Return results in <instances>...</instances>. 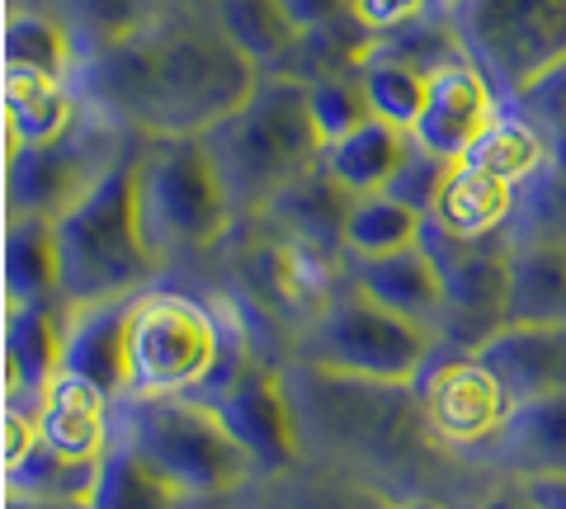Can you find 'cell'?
<instances>
[{
    "mask_svg": "<svg viewBox=\"0 0 566 509\" xmlns=\"http://www.w3.org/2000/svg\"><path fill=\"white\" fill-rule=\"evenodd\" d=\"M510 321H566V245L528 241L510 251Z\"/></svg>",
    "mask_w": 566,
    "mask_h": 509,
    "instance_id": "23",
    "label": "cell"
},
{
    "mask_svg": "<svg viewBox=\"0 0 566 509\" xmlns=\"http://www.w3.org/2000/svg\"><path fill=\"white\" fill-rule=\"evenodd\" d=\"M76 123V104L62 91V81L6 72V132H14L24 147L62 142Z\"/></svg>",
    "mask_w": 566,
    "mask_h": 509,
    "instance_id": "27",
    "label": "cell"
},
{
    "mask_svg": "<svg viewBox=\"0 0 566 509\" xmlns=\"http://www.w3.org/2000/svg\"><path fill=\"white\" fill-rule=\"evenodd\" d=\"M420 10H424V0H354V20H359L364 29H374V33L411 24Z\"/></svg>",
    "mask_w": 566,
    "mask_h": 509,
    "instance_id": "36",
    "label": "cell"
},
{
    "mask_svg": "<svg viewBox=\"0 0 566 509\" xmlns=\"http://www.w3.org/2000/svg\"><path fill=\"white\" fill-rule=\"evenodd\" d=\"M468 62L501 91H534L566 72V0H453Z\"/></svg>",
    "mask_w": 566,
    "mask_h": 509,
    "instance_id": "7",
    "label": "cell"
},
{
    "mask_svg": "<svg viewBox=\"0 0 566 509\" xmlns=\"http://www.w3.org/2000/svg\"><path fill=\"white\" fill-rule=\"evenodd\" d=\"M6 72L62 81L71 72V29L52 14L14 10L6 20Z\"/></svg>",
    "mask_w": 566,
    "mask_h": 509,
    "instance_id": "29",
    "label": "cell"
},
{
    "mask_svg": "<svg viewBox=\"0 0 566 509\" xmlns=\"http://www.w3.org/2000/svg\"><path fill=\"white\" fill-rule=\"evenodd\" d=\"M543 156H547L543 137L528 128L524 118H495L491 128L472 142L463 166L495 174V180H505V184H520V180H534V174L543 170Z\"/></svg>",
    "mask_w": 566,
    "mask_h": 509,
    "instance_id": "30",
    "label": "cell"
},
{
    "mask_svg": "<svg viewBox=\"0 0 566 509\" xmlns=\"http://www.w3.org/2000/svg\"><path fill=\"white\" fill-rule=\"evenodd\" d=\"M137 203L156 255L203 251V245L222 241L237 213L203 137H151V147H142Z\"/></svg>",
    "mask_w": 566,
    "mask_h": 509,
    "instance_id": "5",
    "label": "cell"
},
{
    "mask_svg": "<svg viewBox=\"0 0 566 509\" xmlns=\"http://www.w3.org/2000/svg\"><path fill=\"white\" fill-rule=\"evenodd\" d=\"M99 170L85 166V151L71 132L48 147H20L14 156H6L10 218H62L99 180Z\"/></svg>",
    "mask_w": 566,
    "mask_h": 509,
    "instance_id": "13",
    "label": "cell"
},
{
    "mask_svg": "<svg viewBox=\"0 0 566 509\" xmlns=\"http://www.w3.org/2000/svg\"><path fill=\"white\" fill-rule=\"evenodd\" d=\"M486 509H534V505H528L524 496H510V500H491Z\"/></svg>",
    "mask_w": 566,
    "mask_h": 509,
    "instance_id": "39",
    "label": "cell"
},
{
    "mask_svg": "<svg viewBox=\"0 0 566 509\" xmlns=\"http://www.w3.org/2000/svg\"><path fill=\"white\" fill-rule=\"evenodd\" d=\"M491 448L520 477L566 471V392L515 401V411H510L501 434L491 438Z\"/></svg>",
    "mask_w": 566,
    "mask_h": 509,
    "instance_id": "19",
    "label": "cell"
},
{
    "mask_svg": "<svg viewBox=\"0 0 566 509\" xmlns=\"http://www.w3.org/2000/svg\"><path fill=\"white\" fill-rule=\"evenodd\" d=\"M520 496L534 509H566V471H547V477H524Z\"/></svg>",
    "mask_w": 566,
    "mask_h": 509,
    "instance_id": "37",
    "label": "cell"
},
{
    "mask_svg": "<svg viewBox=\"0 0 566 509\" xmlns=\"http://www.w3.org/2000/svg\"><path fill=\"white\" fill-rule=\"evenodd\" d=\"M307 109L312 123L322 132V142L335 147L345 142L349 132H359L364 123H374V109H368V95L359 76H316L307 81Z\"/></svg>",
    "mask_w": 566,
    "mask_h": 509,
    "instance_id": "33",
    "label": "cell"
},
{
    "mask_svg": "<svg viewBox=\"0 0 566 509\" xmlns=\"http://www.w3.org/2000/svg\"><path fill=\"white\" fill-rule=\"evenodd\" d=\"M491 123H495V91L482 66H472L468 57L439 62L430 72V99H424V114L411 128V142L439 156V161L458 166Z\"/></svg>",
    "mask_w": 566,
    "mask_h": 509,
    "instance_id": "11",
    "label": "cell"
},
{
    "mask_svg": "<svg viewBox=\"0 0 566 509\" xmlns=\"http://www.w3.org/2000/svg\"><path fill=\"white\" fill-rule=\"evenodd\" d=\"M424 232V213L411 203H401L397 194H364L354 199L349 222H345V255L354 259H378V255H397L420 245Z\"/></svg>",
    "mask_w": 566,
    "mask_h": 509,
    "instance_id": "28",
    "label": "cell"
},
{
    "mask_svg": "<svg viewBox=\"0 0 566 509\" xmlns=\"http://www.w3.org/2000/svg\"><path fill=\"white\" fill-rule=\"evenodd\" d=\"M510 213H515V184L458 161V166H449V180L439 184V199L424 218H434L449 236L486 241V236L501 232Z\"/></svg>",
    "mask_w": 566,
    "mask_h": 509,
    "instance_id": "20",
    "label": "cell"
},
{
    "mask_svg": "<svg viewBox=\"0 0 566 509\" xmlns=\"http://www.w3.org/2000/svg\"><path fill=\"white\" fill-rule=\"evenodd\" d=\"M354 284H359L374 303L392 307L406 321H416L424 330H434L444 321V278H439L434 259L411 245L397 255H378V259H354Z\"/></svg>",
    "mask_w": 566,
    "mask_h": 509,
    "instance_id": "18",
    "label": "cell"
},
{
    "mask_svg": "<svg viewBox=\"0 0 566 509\" xmlns=\"http://www.w3.org/2000/svg\"><path fill=\"white\" fill-rule=\"evenodd\" d=\"M39 430L43 444L57 448L62 458H81V463H99L104 448H109V396H104L95 382H85L76 373H62L48 382L39 406Z\"/></svg>",
    "mask_w": 566,
    "mask_h": 509,
    "instance_id": "16",
    "label": "cell"
},
{
    "mask_svg": "<svg viewBox=\"0 0 566 509\" xmlns=\"http://www.w3.org/2000/svg\"><path fill=\"white\" fill-rule=\"evenodd\" d=\"M212 411L222 415V425L232 430V438L245 448V458L255 463V471H283L297 463V420L289 406L283 382L251 359H241L208 396Z\"/></svg>",
    "mask_w": 566,
    "mask_h": 509,
    "instance_id": "9",
    "label": "cell"
},
{
    "mask_svg": "<svg viewBox=\"0 0 566 509\" xmlns=\"http://www.w3.org/2000/svg\"><path fill=\"white\" fill-rule=\"evenodd\" d=\"M62 297L57 218H10L6 226V303Z\"/></svg>",
    "mask_w": 566,
    "mask_h": 509,
    "instance_id": "21",
    "label": "cell"
},
{
    "mask_svg": "<svg viewBox=\"0 0 566 509\" xmlns=\"http://www.w3.org/2000/svg\"><path fill=\"white\" fill-rule=\"evenodd\" d=\"M237 208H270L283 184L326 161L303 76H264L232 118L203 132Z\"/></svg>",
    "mask_w": 566,
    "mask_h": 509,
    "instance_id": "3",
    "label": "cell"
},
{
    "mask_svg": "<svg viewBox=\"0 0 566 509\" xmlns=\"http://www.w3.org/2000/svg\"><path fill=\"white\" fill-rule=\"evenodd\" d=\"M6 509H91V500H43V496H10Z\"/></svg>",
    "mask_w": 566,
    "mask_h": 509,
    "instance_id": "38",
    "label": "cell"
},
{
    "mask_svg": "<svg viewBox=\"0 0 566 509\" xmlns=\"http://www.w3.org/2000/svg\"><path fill=\"white\" fill-rule=\"evenodd\" d=\"M349 208H354V194L335 180V174L326 170V161H322V166H312L307 174H297L293 184H283L264 213H274L279 226L293 241H303V245H312V251H322V255H340L345 251Z\"/></svg>",
    "mask_w": 566,
    "mask_h": 509,
    "instance_id": "17",
    "label": "cell"
},
{
    "mask_svg": "<svg viewBox=\"0 0 566 509\" xmlns=\"http://www.w3.org/2000/svg\"><path fill=\"white\" fill-rule=\"evenodd\" d=\"M444 180H449V161H439V156L420 151L411 142V156L401 161L397 180L387 184V194H397L401 203H411V208H420V213H430L434 199H439V184H444Z\"/></svg>",
    "mask_w": 566,
    "mask_h": 509,
    "instance_id": "34",
    "label": "cell"
},
{
    "mask_svg": "<svg viewBox=\"0 0 566 509\" xmlns=\"http://www.w3.org/2000/svg\"><path fill=\"white\" fill-rule=\"evenodd\" d=\"M137 170H142V151L114 156L99 170V180L57 218L66 307L133 297L161 265V255L147 241V226H142Z\"/></svg>",
    "mask_w": 566,
    "mask_h": 509,
    "instance_id": "2",
    "label": "cell"
},
{
    "mask_svg": "<svg viewBox=\"0 0 566 509\" xmlns=\"http://www.w3.org/2000/svg\"><path fill=\"white\" fill-rule=\"evenodd\" d=\"M406 509H444V505H434V500H416V505H406Z\"/></svg>",
    "mask_w": 566,
    "mask_h": 509,
    "instance_id": "40",
    "label": "cell"
},
{
    "mask_svg": "<svg viewBox=\"0 0 566 509\" xmlns=\"http://www.w3.org/2000/svg\"><path fill=\"white\" fill-rule=\"evenodd\" d=\"M10 496H43V500H91V490L99 481V463L62 458L57 448L39 444L20 467L6 471Z\"/></svg>",
    "mask_w": 566,
    "mask_h": 509,
    "instance_id": "32",
    "label": "cell"
},
{
    "mask_svg": "<svg viewBox=\"0 0 566 509\" xmlns=\"http://www.w3.org/2000/svg\"><path fill=\"white\" fill-rule=\"evenodd\" d=\"M218 321L189 297L156 293L137 303L133 326V392L128 396H185L218 373Z\"/></svg>",
    "mask_w": 566,
    "mask_h": 509,
    "instance_id": "8",
    "label": "cell"
},
{
    "mask_svg": "<svg viewBox=\"0 0 566 509\" xmlns=\"http://www.w3.org/2000/svg\"><path fill=\"white\" fill-rule=\"evenodd\" d=\"M420 401H424V425L444 444H491L510 420V411H515V396L505 392V382L476 354L439 363L424 378Z\"/></svg>",
    "mask_w": 566,
    "mask_h": 509,
    "instance_id": "10",
    "label": "cell"
},
{
    "mask_svg": "<svg viewBox=\"0 0 566 509\" xmlns=\"http://www.w3.org/2000/svg\"><path fill=\"white\" fill-rule=\"evenodd\" d=\"M515 401L566 392V321H505L476 349Z\"/></svg>",
    "mask_w": 566,
    "mask_h": 509,
    "instance_id": "14",
    "label": "cell"
},
{
    "mask_svg": "<svg viewBox=\"0 0 566 509\" xmlns=\"http://www.w3.org/2000/svg\"><path fill=\"white\" fill-rule=\"evenodd\" d=\"M71 307L66 297L52 303H6V392L43 396V388L62 373Z\"/></svg>",
    "mask_w": 566,
    "mask_h": 509,
    "instance_id": "15",
    "label": "cell"
},
{
    "mask_svg": "<svg viewBox=\"0 0 566 509\" xmlns=\"http://www.w3.org/2000/svg\"><path fill=\"white\" fill-rule=\"evenodd\" d=\"M307 359L331 378L378 382V388H411L430 363V330L406 321L392 307L374 303L359 284L331 293L316 311Z\"/></svg>",
    "mask_w": 566,
    "mask_h": 509,
    "instance_id": "6",
    "label": "cell"
},
{
    "mask_svg": "<svg viewBox=\"0 0 566 509\" xmlns=\"http://www.w3.org/2000/svg\"><path fill=\"white\" fill-rule=\"evenodd\" d=\"M212 20L255 66H274L293 57L297 43H303V29L293 24L283 0H218Z\"/></svg>",
    "mask_w": 566,
    "mask_h": 509,
    "instance_id": "25",
    "label": "cell"
},
{
    "mask_svg": "<svg viewBox=\"0 0 566 509\" xmlns=\"http://www.w3.org/2000/svg\"><path fill=\"white\" fill-rule=\"evenodd\" d=\"M118 434L180 496H222L255 471L222 415L199 396H128Z\"/></svg>",
    "mask_w": 566,
    "mask_h": 509,
    "instance_id": "4",
    "label": "cell"
},
{
    "mask_svg": "<svg viewBox=\"0 0 566 509\" xmlns=\"http://www.w3.org/2000/svg\"><path fill=\"white\" fill-rule=\"evenodd\" d=\"M354 66H359L354 76L364 85L374 118L411 132L424 114V99H430V72L416 66L411 57H397V52H364Z\"/></svg>",
    "mask_w": 566,
    "mask_h": 509,
    "instance_id": "24",
    "label": "cell"
},
{
    "mask_svg": "<svg viewBox=\"0 0 566 509\" xmlns=\"http://www.w3.org/2000/svg\"><path fill=\"white\" fill-rule=\"evenodd\" d=\"M62 6H66V29L81 43H91L95 57L133 43L137 33L156 24V0H62Z\"/></svg>",
    "mask_w": 566,
    "mask_h": 509,
    "instance_id": "31",
    "label": "cell"
},
{
    "mask_svg": "<svg viewBox=\"0 0 566 509\" xmlns=\"http://www.w3.org/2000/svg\"><path fill=\"white\" fill-rule=\"evenodd\" d=\"M142 297H109V303L71 307L62 368L118 401L133 392V326H137Z\"/></svg>",
    "mask_w": 566,
    "mask_h": 509,
    "instance_id": "12",
    "label": "cell"
},
{
    "mask_svg": "<svg viewBox=\"0 0 566 509\" xmlns=\"http://www.w3.org/2000/svg\"><path fill=\"white\" fill-rule=\"evenodd\" d=\"M260 66L212 24H151L133 43L99 52L91 91L151 137H203L260 85Z\"/></svg>",
    "mask_w": 566,
    "mask_h": 509,
    "instance_id": "1",
    "label": "cell"
},
{
    "mask_svg": "<svg viewBox=\"0 0 566 509\" xmlns=\"http://www.w3.org/2000/svg\"><path fill=\"white\" fill-rule=\"evenodd\" d=\"M406 156H411V132L374 118V123H364L359 132H349L345 142L326 147V170L354 199H364V194H382V189L397 180Z\"/></svg>",
    "mask_w": 566,
    "mask_h": 509,
    "instance_id": "22",
    "label": "cell"
},
{
    "mask_svg": "<svg viewBox=\"0 0 566 509\" xmlns=\"http://www.w3.org/2000/svg\"><path fill=\"white\" fill-rule=\"evenodd\" d=\"M189 6H218V0H189Z\"/></svg>",
    "mask_w": 566,
    "mask_h": 509,
    "instance_id": "41",
    "label": "cell"
},
{
    "mask_svg": "<svg viewBox=\"0 0 566 509\" xmlns=\"http://www.w3.org/2000/svg\"><path fill=\"white\" fill-rule=\"evenodd\" d=\"M175 490L123 434L109 438L99 458V481L91 490V509H175Z\"/></svg>",
    "mask_w": 566,
    "mask_h": 509,
    "instance_id": "26",
    "label": "cell"
},
{
    "mask_svg": "<svg viewBox=\"0 0 566 509\" xmlns=\"http://www.w3.org/2000/svg\"><path fill=\"white\" fill-rule=\"evenodd\" d=\"M283 6H289L293 24L303 29V39L307 33H326L340 20H354V0H283Z\"/></svg>",
    "mask_w": 566,
    "mask_h": 509,
    "instance_id": "35",
    "label": "cell"
}]
</instances>
